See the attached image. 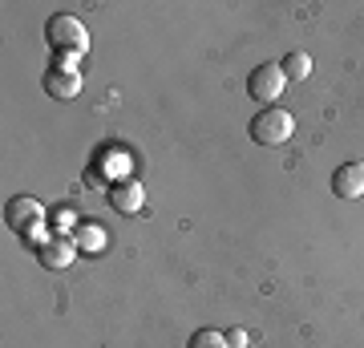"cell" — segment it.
Listing matches in <instances>:
<instances>
[{"label":"cell","instance_id":"1","mask_svg":"<svg viewBox=\"0 0 364 348\" xmlns=\"http://www.w3.org/2000/svg\"><path fill=\"white\" fill-rule=\"evenodd\" d=\"M45 45L57 57V65H77V57H85V49H90V33L73 13H57L45 25Z\"/></svg>","mask_w":364,"mask_h":348},{"label":"cell","instance_id":"2","mask_svg":"<svg viewBox=\"0 0 364 348\" xmlns=\"http://www.w3.org/2000/svg\"><path fill=\"white\" fill-rule=\"evenodd\" d=\"M291 134H296V122L279 105H267V110H259V114L251 117V138L259 146H284Z\"/></svg>","mask_w":364,"mask_h":348},{"label":"cell","instance_id":"3","mask_svg":"<svg viewBox=\"0 0 364 348\" xmlns=\"http://www.w3.org/2000/svg\"><path fill=\"white\" fill-rule=\"evenodd\" d=\"M284 90H287V78H284L279 65H255V69L247 73V93L263 105V110L275 105V97H279Z\"/></svg>","mask_w":364,"mask_h":348},{"label":"cell","instance_id":"4","mask_svg":"<svg viewBox=\"0 0 364 348\" xmlns=\"http://www.w3.org/2000/svg\"><path fill=\"white\" fill-rule=\"evenodd\" d=\"M4 223L16 235H28V231H37V227H45V206L37 199H28V194H16V199L4 203Z\"/></svg>","mask_w":364,"mask_h":348},{"label":"cell","instance_id":"5","mask_svg":"<svg viewBox=\"0 0 364 348\" xmlns=\"http://www.w3.org/2000/svg\"><path fill=\"white\" fill-rule=\"evenodd\" d=\"M105 199H109V206H114L117 215H138L146 206V186L134 179H117V182H109Z\"/></svg>","mask_w":364,"mask_h":348},{"label":"cell","instance_id":"6","mask_svg":"<svg viewBox=\"0 0 364 348\" xmlns=\"http://www.w3.org/2000/svg\"><path fill=\"white\" fill-rule=\"evenodd\" d=\"M45 93L57 97V102H73L81 93V73L73 65H49L45 69Z\"/></svg>","mask_w":364,"mask_h":348},{"label":"cell","instance_id":"7","mask_svg":"<svg viewBox=\"0 0 364 348\" xmlns=\"http://www.w3.org/2000/svg\"><path fill=\"white\" fill-rule=\"evenodd\" d=\"M73 255H77V243H73V239H65V235H57V239H45V243L37 247L41 268H49V271H65L69 263H73Z\"/></svg>","mask_w":364,"mask_h":348},{"label":"cell","instance_id":"8","mask_svg":"<svg viewBox=\"0 0 364 348\" xmlns=\"http://www.w3.org/2000/svg\"><path fill=\"white\" fill-rule=\"evenodd\" d=\"M332 194L336 199H360L364 194V162H344L332 170Z\"/></svg>","mask_w":364,"mask_h":348},{"label":"cell","instance_id":"9","mask_svg":"<svg viewBox=\"0 0 364 348\" xmlns=\"http://www.w3.org/2000/svg\"><path fill=\"white\" fill-rule=\"evenodd\" d=\"M69 239L77 243L81 255H102V251H105V231L97 227V223H81V227L69 235Z\"/></svg>","mask_w":364,"mask_h":348},{"label":"cell","instance_id":"10","mask_svg":"<svg viewBox=\"0 0 364 348\" xmlns=\"http://www.w3.org/2000/svg\"><path fill=\"white\" fill-rule=\"evenodd\" d=\"M279 69H284L287 85H291V81H308L312 78V57H308L304 49H296V53H287L284 61H279Z\"/></svg>","mask_w":364,"mask_h":348},{"label":"cell","instance_id":"11","mask_svg":"<svg viewBox=\"0 0 364 348\" xmlns=\"http://www.w3.org/2000/svg\"><path fill=\"white\" fill-rule=\"evenodd\" d=\"M186 348H231V344H227V336L215 332V328H198V332L191 336V344H186Z\"/></svg>","mask_w":364,"mask_h":348},{"label":"cell","instance_id":"12","mask_svg":"<svg viewBox=\"0 0 364 348\" xmlns=\"http://www.w3.org/2000/svg\"><path fill=\"white\" fill-rule=\"evenodd\" d=\"M53 223H57V231H77V211H69V206H61L57 215H53Z\"/></svg>","mask_w":364,"mask_h":348},{"label":"cell","instance_id":"13","mask_svg":"<svg viewBox=\"0 0 364 348\" xmlns=\"http://www.w3.org/2000/svg\"><path fill=\"white\" fill-rule=\"evenodd\" d=\"M227 344H231V348H247V332H243V328L227 332Z\"/></svg>","mask_w":364,"mask_h":348}]
</instances>
